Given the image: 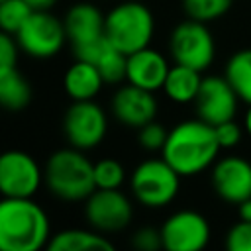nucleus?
Listing matches in <instances>:
<instances>
[{
  "instance_id": "0eeeda50",
  "label": "nucleus",
  "mask_w": 251,
  "mask_h": 251,
  "mask_svg": "<svg viewBox=\"0 0 251 251\" xmlns=\"http://www.w3.org/2000/svg\"><path fill=\"white\" fill-rule=\"evenodd\" d=\"M20 49L33 59H51L67 43L63 20L51 10H33L16 33Z\"/></svg>"
},
{
  "instance_id": "2f4dec72",
  "label": "nucleus",
  "mask_w": 251,
  "mask_h": 251,
  "mask_svg": "<svg viewBox=\"0 0 251 251\" xmlns=\"http://www.w3.org/2000/svg\"><path fill=\"white\" fill-rule=\"evenodd\" d=\"M237 212H239V220L251 222V198H247L241 204H237Z\"/></svg>"
},
{
  "instance_id": "2eb2a0df",
  "label": "nucleus",
  "mask_w": 251,
  "mask_h": 251,
  "mask_svg": "<svg viewBox=\"0 0 251 251\" xmlns=\"http://www.w3.org/2000/svg\"><path fill=\"white\" fill-rule=\"evenodd\" d=\"M63 25L71 47L86 45L106 35V14H102L98 6L90 2H76L67 10Z\"/></svg>"
},
{
  "instance_id": "bb28decb",
  "label": "nucleus",
  "mask_w": 251,
  "mask_h": 251,
  "mask_svg": "<svg viewBox=\"0 0 251 251\" xmlns=\"http://www.w3.org/2000/svg\"><path fill=\"white\" fill-rule=\"evenodd\" d=\"M226 251H251V222L239 220L226 237Z\"/></svg>"
},
{
  "instance_id": "473e14b6",
  "label": "nucleus",
  "mask_w": 251,
  "mask_h": 251,
  "mask_svg": "<svg viewBox=\"0 0 251 251\" xmlns=\"http://www.w3.org/2000/svg\"><path fill=\"white\" fill-rule=\"evenodd\" d=\"M245 131L251 135V104H249V110L245 114Z\"/></svg>"
},
{
  "instance_id": "72a5a7b5",
  "label": "nucleus",
  "mask_w": 251,
  "mask_h": 251,
  "mask_svg": "<svg viewBox=\"0 0 251 251\" xmlns=\"http://www.w3.org/2000/svg\"><path fill=\"white\" fill-rule=\"evenodd\" d=\"M0 2H2V0H0Z\"/></svg>"
},
{
  "instance_id": "423d86ee",
  "label": "nucleus",
  "mask_w": 251,
  "mask_h": 251,
  "mask_svg": "<svg viewBox=\"0 0 251 251\" xmlns=\"http://www.w3.org/2000/svg\"><path fill=\"white\" fill-rule=\"evenodd\" d=\"M169 51L175 63L192 67L196 71H206L216 55L214 37L204 22L184 20L175 25L169 37Z\"/></svg>"
},
{
  "instance_id": "4468645a",
  "label": "nucleus",
  "mask_w": 251,
  "mask_h": 251,
  "mask_svg": "<svg viewBox=\"0 0 251 251\" xmlns=\"http://www.w3.org/2000/svg\"><path fill=\"white\" fill-rule=\"evenodd\" d=\"M212 186L216 194L231 204L251 198V163L243 157H224L214 163Z\"/></svg>"
},
{
  "instance_id": "412c9836",
  "label": "nucleus",
  "mask_w": 251,
  "mask_h": 251,
  "mask_svg": "<svg viewBox=\"0 0 251 251\" xmlns=\"http://www.w3.org/2000/svg\"><path fill=\"white\" fill-rule=\"evenodd\" d=\"M224 76L239 96V100L251 104V49L233 53L226 65Z\"/></svg>"
},
{
  "instance_id": "dca6fc26",
  "label": "nucleus",
  "mask_w": 251,
  "mask_h": 251,
  "mask_svg": "<svg viewBox=\"0 0 251 251\" xmlns=\"http://www.w3.org/2000/svg\"><path fill=\"white\" fill-rule=\"evenodd\" d=\"M169 61L163 53L151 47H143L131 55H127V71L126 80L129 84H135L145 90H159L165 84V78L169 75Z\"/></svg>"
},
{
  "instance_id": "39448f33",
  "label": "nucleus",
  "mask_w": 251,
  "mask_h": 251,
  "mask_svg": "<svg viewBox=\"0 0 251 251\" xmlns=\"http://www.w3.org/2000/svg\"><path fill=\"white\" fill-rule=\"evenodd\" d=\"M180 186V175L161 157L139 163L131 176L129 188L135 200L147 208H163L171 204Z\"/></svg>"
},
{
  "instance_id": "f8f14e48",
  "label": "nucleus",
  "mask_w": 251,
  "mask_h": 251,
  "mask_svg": "<svg viewBox=\"0 0 251 251\" xmlns=\"http://www.w3.org/2000/svg\"><path fill=\"white\" fill-rule=\"evenodd\" d=\"M239 96L231 88L226 76H204L200 90L194 98L196 114L210 126L224 124L235 118Z\"/></svg>"
},
{
  "instance_id": "f257e3e1",
  "label": "nucleus",
  "mask_w": 251,
  "mask_h": 251,
  "mask_svg": "<svg viewBox=\"0 0 251 251\" xmlns=\"http://www.w3.org/2000/svg\"><path fill=\"white\" fill-rule=\"evenodd\" d=\"M220 149L214 126L196 118L180 122L169 129L161 157L180 176H192L208 169L216 161Z\"/></svg>"
},
{
  "instance_id": "f3484780",
  "label": "nucleus",
  "mask_w": 251,
  "mask_h": 251,
  "mask_svg": "<svg viewBox=\"0 0 251 251\" xmlns=\"http://www.w3.org/2000/svg\"><path fill=\"white\" fill-rule=\"evenodd\" d=\"M104 84L98 67L80 59H75L63 76V86L73 100H94Z\"/></svg>"
},
{
  "instance_id": "aec40b11",
  "label": "nucleus",
  "mask_w": 251,
  "mask_h": 251,
  "mask_svg": "<svg viewBox=\"0 0 251 251\" xmlns=\"http://www.w3.org/2000/svg\"><path fill=\"white\" fill-rule=\"evenodd\" d=\"M33 90L29 80L18 71V67L0 71V106L10 112H20L31 102Z\"/></svg>"
},
{
  "instance_id": "7ed1b4c3",
  "label": "nucleus",
  "mask_w": 251,
  "mask_h": 251,
  "mask_svg": "<svg viewBox=\"0 0 251 251\" xmlns=\"http://www.w3.org/2000/svg\"><path fill=\"white\" fill-rule=\"evenodd\" d=\"M43 180L51 194L67 202L86 200L94 190V163L76 147H65L55 153L45 163Z\"/></svg>"
},
{
  "instance_id": "4be33fe9",
  "label": "nucleus",
  "mask_w": 251,
  "mask_h": 251,
  "mask_svg": "<svg viewBox=\"0 0 251 251\" xmlns=\"http://www.w3.org/2000/svg\"><path fill=\"white\" fill-rule=\"evenodd\" d=\"M104 78L106 84H120L126 80V71H127V55L116 49L112 43L104 49V53L98 57L94 63Z\"/></svg>"
},
{
  "instance_id": "7c9ffc66",
  "label": "nucleus",
  "mask_w": 251,
  "mask_h": 251,
  "mask_svg": "<svg viewBox=\"0 0 251 251\" xmlns=\"http://www.w3.org/2000/svg\"><path fill=\"white\" fill-rule=\"evenodd\" d=\"M31 10H51L57 0H24Z\"/></svg>"
},
{
  "instance_id": "f03ea898",
  "label": "nucleus",
  "mask_w": 251,
  "mask_h": 251,
  "mask_svg": "<svg viewBox=\"0 0 251 251\" xmlns=\"http://www.w3.org/2000/svg\"><path fill=\"white\" fill-rule=\"evenodd\" d=\"M49 239V216L33 198H0V251H43Z\"/></svg>"
},
{
  "instance_id": "5701e85b",
  "label": "nucleus",
  "mask_w": 251,
  "mask_h": 251,
  "mask_svg": "<svg viewBox=\"0 0 251 251\" xmlns=\"http://www.w3.org/2000/svg\"><path fill=\"white\" fill-rule=\"evenodd\" d=\"M231 2L233 0H182L186 16L204 24L222 18L231 8Z\"/></svg>"
},
{
  "instance_id": "ddd939ff",
  "label": "nucleus",
  "mask_w": 251,
  "mask_h": 251,
  "mask_svg": "<svg viewBox=\"0 0 251 251\" xmlns=\"http://www.w3.org/2000/svg\"><path fill=\"white\" fill-rule=\"evenodd\" d=\"M159 110L157 98L151 90L139 88L135 84H124L120 86L112 96V114L114 118L133 129H139L141 126L155 120Z\"/></svg>"
},
{
  "instance_id": "6ab92c4d",
  "label": "nucleus",
  "mask_w": 251,
  "mask_h": 251,
  "mask_svg": "<svg viewBox=\"0 0 251 251\" xmlns=\"http://www.w3.org/2000/svg\"><path fill=\"white\" fill-rule=\"evenodd\" d=\"M202 78L204 76H200V71H196L192 67H186V65L175 63L169 69V75H167L165 84H163V90L173 102H178V104L194 102V98H196V94L200 90Z\"/></svg>"
},
{
  "instance_id": "393cba45",
  "label": "nucleus",
  "mask_w": 251,
  "mask_h": 251,
  "mask_svg": "<svg viewBox=\"0 0 251 251\" xmlns=\"http://www.w3.org/2000/svg\"><path fill=\"white\" fill-rule=\"evenodd\" d=\"M126 180V169L116 159H100L94 163L96 188H122Z\"/></svg>"
},
{
  "instance_id": "c85d7f7f",
  "label": "nucleus",
  "mask_w": 251,
  "mask_h": 251,
  "mask_svg": "<svg viewBox=\"0 0 251 251\" xmlns=\"http://www.w3.org/2000/svg\"><path fill=\"white\" fill-rule=\"evenodd\" d=\"M131 245L135 251H161L163 249L161 229H155V227L137 229L131 237Z\"/></svg>"
},
{
  "instance_id": "a211bd4d",
  "label": "nucleus",
  "mask_w": 251,
  "mask_h": 251,
  "mask_svg": "<svg viewBox=\"0 0 251 251\" xmlns=\"http://www.w3.org/2000/svg\"><path fill=\"white\" fill-rule=\"evenodd\" d=\"M43 251H116V247L96 229L71 227L51 235Z\"/></svg>"
},
{
  "instance_id": "1a4fd4ad",
  "label": "nucleus",
  "mask_w": 251,
  "mask_h": 251,
  "mask_svg": "<svg viewBox=\"0 0 251 251\" xmlns=\"http://www.w3.org/2000/svg\"><path fill=\"white\" fill-rule=\"evenodd\" d=\"M84 218L92 229L114 233L129 226L133 206L120 188H96L84 200Z\"/></svg>"
},
{
  "instance_id": "a878e982",
  "label": "nucleus",
  "mask_w": 251,
  "mask_h": 251,
  "mask_svg": "<svg viewBox=\"0 0 251 251\" xmlns=\"http://www.w3.org/2000/svg\"><path fill=\"white\" fill-rule=\"evenodd\" d=\"M167 137H169V129H165L163 124L155 120L137 129V141L145 151H163Z\"/></svg>"
},
{
  "instance_id": "6e6552de",
  "label": "nucleus",
  "mask_w": 251,
  "mask_h": 251,
  "mask_svg": "<svg viewBox=\"0 0 251 251\" xmlns=\"http://www.w3.org/2000/svg\"><path fill=\"white\" fill-rule=\"evenodd\" d=\"M63 131L71 147L94 149L108 133V116L94 100H73L63 116Z\"/></svg>"
},
{
  "instance_id": "c756f323",
  "label": "nucleus",
  "mask_w": 251,
  "mask_h": 251,
  "mask_svg": "<svg viewBox=\"0 0 251 251\" xmlns=\"http://www.w3.org/2000/svg\"><path fill=\"white\" fill-rule=\"evenodd\" d=\"M216 129V137H218V143L222 149H229V147H235L239 141H241V127L233 122V120H227L224 124H218L214 126Z\"/></svg>"
},
{
  "instance_id": "9b49d317",
  "label": "nucleus",
  "mask_w": 251,
  "mask_h": 251,
  "mask_svg": "<svg viewBox=\"0 0 251 251\" xmlns=\"http://www.w3.org/2000/svg\"><path fill=\"white\" fill-rule=\"evenodd\" d=\"M163 251H204L210 241V224L196 210H178L161 226Z\"/></svg>"
},
{
  "instance_id": "b1692460",
  "label": "nucleus",
  "mask_w": 251,
  "mask_h": 251,
  "mask_svg": "<svg viewBox=\"0 0 251 251\" xmlns=\"http://www.w3.org/2000/svg\"><path fill=\"white\" fill-rule=\"evenodd\" d=\"M31 12L33 10L24 0H2L0 2V29L16 35Z\"/></svg>"
},
{
  "instance_id": "20e7f679",
  "label": "nucleus",
  "mask_w": 251,
  "mask_h": 251,
  "mask_svg": "<svg viewBox=\"0 0 251 251\" xmlns=\"http://www.w3.org/2000/svg\"><path fill=\"white\" fill-rule=\"evenodd\" d=\"M155 31V18L143 0H124L106 14V37L126 55L149 47Z\"/></svg>"
},
{
  "instance_id": "9d476101",
  "label": "nucleus",
  "mask_w": 251,
  "mask_h": 251,
  "mask_svg": "<svg viewBox=\"0 0 251 251\" xmlns=\"http://www.w3.org/2000/svg\"><path fill=\"white\" fill-rule=\"evenodd\" d=\"M43 182L37 161L20 149L0 153V194L4 198H33Z\"/></svg>"
},
{
  "instance_id": "cd10ccee",
  "label": "nucleus",
  "mask_w": 251,
  "mask_h": 251,
  "mask_svg": "<svg viewBox=\"0 0 251 251\" xmlns=\"http://www.w3.org/2000/svg\"><path fill=\"white\" fill-rule=\"evenodd\" d=\"M20 45L16 41V35L2 31L0 29V71L18 67V55H20Z\"/></svg>"
}]
</instances>
